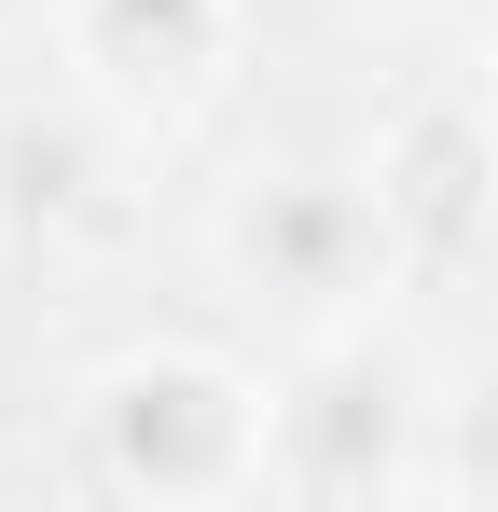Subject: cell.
Segmentation results:
<instances>
[{"instance_id": "8992f818", "label": "cell", "mask_w": 498, "mask_h": 512, "mask_svg": "<svg viewBox=\"0 0 498 512\" xmlns=\"http://www.w3.org/2000/svg\"><path fill=\"white\" fill-rule=\"evenodd\" d=\"M429 499H485L498 512V374H457L429 402Z\"/></svg>"}, {"instance_id": "6da1fadb", "label": "cell", "mask_w": 498, "mask_h": 512, "mask_svg": "<svg viewBox=\"0 0 498 512\" xmlns=\"http://www.w3.org/2000/svg\"><path fill=\"white\" fill-rule=\"evenodd\" d=\"M263 457H277V374L249 346L139 333L111 360H83V388H70V471L97 499L236 512V499H263Z\"/></svg>"}, {"instance_id": "3957f363", "label": "cell", "mask_w": 498, "mask_h": 512, "mask_svg": "<svg viewBox=\"0 0 498 512\" xmlns=\"http://www.w3.org/2000/svg\"><path fill=\"white\" fill-rule=\"evenodd\" d=\"M429 374H415L388 319H346V333H305L277 360V457H263V499L305 512H388L429 499Z\"/></svg>"}, {"instance_id": "7a4b0ae2", "label": "cell", "mask_w": 498, "mask_h": 512, "mask_svg": "<svg viewBox=\"0 0 498 512\" xmlns=\"http://www.w3.org/2000/svg\"><path fill=\"white\" fill-rule=\"evenodd\" d=\"M208 277L305 346L346 319H388V291H415V250L374 194V167H249L208 222Z\"/></svg>"}, {"instance_id": "277c9868", "label": "cell", "mask_w": 498, "mask_h": 512, "mask_svg": "<svg viewBox=\"0 0 498 512\" xmlns=\"http://www.w3.org/2000/svg\"><path fill=\"white\" fill-rule=\"evenodd\" d=\"M56 70H70L111 125H194L208 97L249 70V42H263V0H56Z\"/></svg>"}, {"instance_id": "ba28073f", "label": "cell", "mask_w": 498, "mask_h": 512, "mask_svg": "<svg viewBox=\"0 0 498 512\" xmlns=\"http://www.w3.org/2000/svg\"><path fill=\"white\" fill-rule=\"evenodd\" d=\"M471 84L498 97V0H485V28H471Z\"/></svg>"}, {"instance_id": "5b68a950", "label": "cell", "mask_w": 498, "mask_h": 512, "mask_svg": "<svg viewBox=\"0 0 498 512\" xmlns=\"http://www.w3.org/2000/svg\"><path fill=\"white\" fill-rule=\"evenodd\" d=\"M374 194H388V222H402V250H415V277L429 263H457L471 236H485V167H498V97L485 84H429V97H402L388 125H374Z\"/></svg>"}, {"instance_id": "9c48e42d", "label": "cell", "mask_w": 498, "mask_h": 512, "mask_svg": "<svg viewBox=\"0 0 498 512\" xmlns=\"http://www.w3.org/2000/svg\"><path fill=\"white\" fill-rule=\"evenodd\" d=\"M332 14H415V0H332Z\"/></svg>"}, {"instance_id": "52a82bcc", "label": "cell", "mask_w": 498, "mask_h": 512, "mask_svg": "<svg viewBox=\"0 0 498 512\" xmlns=\"http://www.w3.org/2000/svg\"><path fill=\"white\" fill-rule=\"evenodd\" d=\"M28 28H56V0H0V56H14Z\"/></svg>"}]
</instances>
